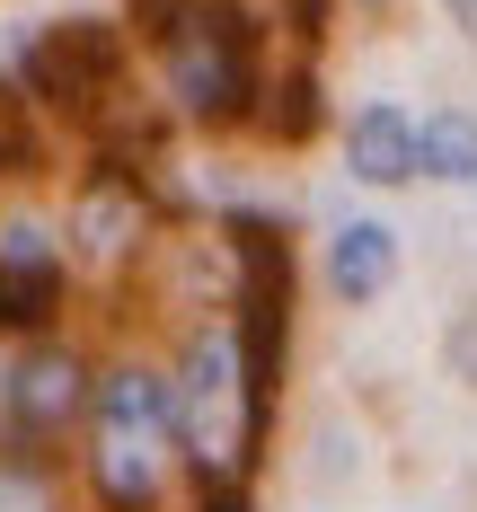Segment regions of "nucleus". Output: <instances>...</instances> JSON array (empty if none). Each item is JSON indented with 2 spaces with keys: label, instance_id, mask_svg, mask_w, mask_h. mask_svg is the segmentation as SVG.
<instances>
[{
  "label": "nucleus",
  "instance_id": "obj_1",
  "mask_svg": "<svg viewBox=\"0 0 477 512\" xmlns=\"http://www.w3.org/2000/svg\"><path fill=\"white\" fill-rule=\"evenodd\" d=\"M98 442H89V477H98L106 512H151L168 486V442H177V389L159 371H106L89 389Z\"/></svg>",
  "mask_w": 477,
  "mask_h": 512
},
{
  "label": "nucleus",
  "instance_id": "obj_2",
  "mask_svg": "<svg viewBox=\"0 0 477 512\" xmlns=\"http://www.w3.org/2000/svg\"><path fill=\"white\" fill-rule=\"evenodd\" d=\"M168 89L195 124H239L257 106V27L239 0H186L168 18Z\"/></svg>",
  "mask_w": 477,
  "mask_h": 512
},
{
  "label": "nucleus",
  "instance_id": "obj_3",
  "mask_svg": "<svg viewBox=\"0 0 477 512\" xmlns=\"http://www.w3.org/2000/svg\"><path fill=\"white\" fill-rule=\"evenodd\" d=\"M177 389V442L195 451L204 477H230L248 460V442L265 433V407L248 398V362H239V336L230 327H204L186 345V371L168 380Z\"/></svg>",
  "mask_w": 477,
  "mask_h": 512
},
{
  "label": "nucleus",
  "instance_id": "obj_4",
  "mask_svg": "<svg viewBox=\"0 0 477 512\" xmlns=\"http://www.w3.org/2000/svg\"><path fill=\"white\" fill-rule=\"evenodd\" d=\"M27 89L62 115H98L124 98V36L106 18H53L45 36H27Z\"/></svg>",
  "mask_w": 477,
  "mask_h": 512
},
{
  "label": "nucleus",
  "instance_id": "obj_5",
  "mask_svg": "<svg viewBox=\"0 0 477 512\" xmlns=\"http://www.w3.org/2000/svg\"><path fill=\"white\" fill-rule=\"evenodd\" d=\"M142 239H151V195H142V177H133L124 159L89 168V186H80V204H71V248L89 256V265H124Z\"/></svg>",
  "mask_w": 477,
  "mask_h": 512
},
{
  "label": "nucleus",
  "instance_id": "obj_6",
  "mask_svg": "<svg viewBox=\"0 0 477 512\" xmlns=\"http://www.w3.org/2000/svg\"><path fill=\"white\" fill-rule=\"evenodd\" d=\"M80 407H89V362H80V354H62V345H36V354L9 371V433L45 442V433H62Z\"/></svg>",
  "mask_w": 477,
  "mask_h": 512
},
{
  "label": "nucleus",
  "instance_id": "obj_7",
  "mask_svg": "<svg viewBox=\"0 0 477 512\" xmlns=\"http://www.w3.org/2000/svg\"><path fill=\"white\" fill-rule=\"evenodd\" d=\"M398 283V230H380V221H345L336 239H327V292L336 301H380Z\"/></svg>",
  "mask_w": 477,
  "mask_h": 512
},
{
  "label": "nucleus",
  "instance_id": "obj_8",
  "mask_svg": "<svg viewBox=\"0 0 477 512\" xmlns=\"http://www.w3.org/2000/svg\"><path fill=\"white\" fill-rule=\"evenodd\" d=\"M345 159H354L363 186H407V177H424V142H416V124L398 106H363L354 133H345Z\"/></svg>",
  "mask_w": 477,
  "mask_h": 512
},
{
  "label": "nucleus",
  "instance_id": "obj_9",
  "mask_svg": "<svg viewBox=\"0 0 477 512\" xmlns=\"http://www.w3.org/2000/svg\"><path fill=\"white\" fill-rule=\"evenodd\" d=\"M62 301V274L53 265H0V336H36Z\"/></svg>",
  "mask_w": 477,
  "mask_h": 512
},
{
  "label": "nucleus",
  "instance_id": "obj_10",
  "mask_svg": "<svg viewBox=\"0 0 477 512\" xmlns=\"http://www.w3.org/2000/svg\"><path fill=\"white\" fill-rule=\"evenodd\" d=\"M416 142H424V177H451V186H469V177H477V115L451 106V115L424 124Z\"/></svg>",
  "mask_w": 477,
  "mask_h": 512
},
{
  "label": "nucleus",
  "instance_id": "obj_11",
  "mask_svg": "<svg viewBox=\"0 0 477 512\" xmlns=\"http://www.w3.org/2000/svg\"><path fill=\"white\" fill-rule=\"evenodd\" d=\"M0 512H53V468L27 460V451H9L0 460Z\"/></svg>",
  "mask_w": 477,
  "mask_h": 512
},
{
  "label": "nucleus",
  "instance_id": "obj_12",
  "mask_svg": "<svg viewBox=\"0 0 477 512\" xmlns=\"http://www.w3.org/2000/svg\"><path fill=\"white\" fill-rule=\"evenodd\" d=\"M36 159V124H27V98L0 80V168H27Z\"/></svg>",
  "mask_w": 477,
  "mask_h": 512
},
{
  "label": "nucleus",
  "instance_id": "obj_13",
  "mask_svg": "<svg viewBox=\"0 0 477 512\" xmlns=\"http://www.w3.org/2000/svg\"><path fill=\"white\" fill-rule=\"evenodd\" d=\"M0 265H53V239H45V221L9 212V221H0Z\"/></svg>",
  "mask_w": 477,
  "mask_h": 512
},
{
  "label": "nucleus",
  "instance_id": "obj_14",
  "mask_svg": "<svg viewBox=\"0 0 477 512\" xmlns=\"http://www.w3.org/2000/svg\"><path fill=\"white\" fill-rule=\"evenodd\" d=\"M310 124H318V89H310V80H292V89H283V115H274V133H283V142H301Z\"/></svg>",
  "mask_w": 477,
  "mask_h": 512
},
{
  "label": "nucleus",
  "instance_id": "obj_15",
  "mask_svg": "<svg viewBox=\"0 0 477 512\" xmlns=\"http://www.w3.org/2000/svg\"><path fill=\"white\" fill-rule=\"evenodd\" d=\"M177 9H186V0H142V27H151V36H168V18H177Z\"/></svg>",
  "mask_w": 477,
  "mask_h": 512
},
{
  "label": "nucleus",
  "instance_id": "obj_16",
  "mask_svg": "<svg viewBox=\"0 0 477 512\" xmlns=\"http://www.w3.org/2000/svg\"><path fill=\"white\" fill-rule=\"evenodd\" d=\"M318 9H327V0H292V18H301V36H318Z\"/></svg>",
  "mask_w": 477,
  "mask_h": 512
},
{
  "label": "nucleus",
  "instance_id": "obj_17",
  "mask_svg": "<svg viewBox=\"0 0 477 512\" xmlns=\"http://www.w3.org/2000/svg\"><path fill=\"white\" fill-rule=\"evenodd\" d=\"M442 9H451V18H460V27L477 36V0H442Z\"/></svg>",
  "mask_w": 477,
  "mask_h": 512
}]
</instances>
